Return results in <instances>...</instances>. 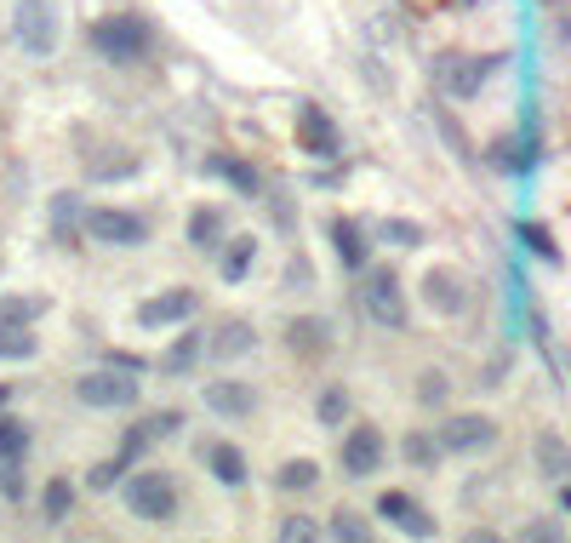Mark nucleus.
Returning a JSON list of instances; mask_svg holds the SVG:
<instances>
[{
  "mask_svg": "<svg viewBox=\"0 0 571 543\" xmlns=\"http://www.w3.org/2000/svg\"><path fill=\"white\" fill-rule=\"evenodd\" d=\"M86 235L104 240V246H143L148 240V224L138 212H120V206H92L86 212Z\"/></svg>",
  "mask_w": 571,
  "mask_h": 543,
  "instance_id": "6e6552de",
  "label": "nucleus"
},
{
  "mask_svg": "<svg viewBox=\"0 0 571 543\" xmlns=\"http://www.w3.org/2000/svg\"><path fill=\"white\" fill-rule=\"evenodd\" d=\"M292 332H297V338H292V343H297V350H309V355H314V350H320V343H326V320H297V327H292Z\"/></svg>",
  "mask_w": 571,
  "mask_h": 543,
  "instance_id": "2f4dec72",
  "label": "nucleus"
},
{
  "mask_svg": "<svg viewBox=\"0 0 571 543\" xmlns=\"http://www.w3.org/2000/svg\"><path fill=\"white\" fill-rule=\"evenodd\" d=\"M120 469H127V458H115V463H97L92 475H86V486H92V492H109V486L120 481Z\"/></svg>",
  "mask_w": 571,
  "mask_h": 543,
  "instance_id": "f704fd0d",
  "label": "nucleus"
},
{
  "mask_svg": "<svg viewBox=\"0 0 571 543\" xmlns=\"http://www.w3.org/2000/svg\"><path fill=\"white\" fill-rule=\"evenodd\" d=\"M40 350L29 327H17V320H0V361H29Z\"/></svg>",
  "mask_w": 571,
  "mask_h": 543,
  "instance_id": "a211bd4d",
  "label": "nucleus"
},
{
  "mask_svg": "<svg viewBox=\"0 0 571 543\" xmlns=\"http://www.w3.org/2000/svg\"><path fill=\"white\" fill-rule=\"evenodd\" d=\"M281 538H286V543H309V538H320V527L304 521V515H286V521H281Z\"/></svg>",
  "mask_w": 571,
  "mask_h": 543,
  "instance_id": "72a5a7b5",
  "label": "nucleus"
},
{
  "mask_svg": "<svg viewBox=\"0 0 571 543\" xmlns=\"http://www.w3.org/2000/svg\"><path fill=\"white\" fill-rule=\"evenodd\" d=\"M12 35L29 58L58 52V0H17L12 7Z\"/></svg>",
  "mask_w": 571,
  "mask_h": 543,
  "instance_id": "f257e3e1",
  "label": "nucleus"
},
{
  "mask_svg": "<svg viewBox=\"0 0 571 543\" xmlns=\"http://www.w3.org/2000/svg\"><path fill=\"white\" fill-rule=\"evenodd\" d=\"M326 532H332V538H343V543H366V538H371V527L360 521L355 509H337L332 521H326Z\"/></svg>",
  "mask_w": 571,
  "mask_h": 543,
  "instance_id": "a878e982",
  "label": "nucleus"
},
{
  "mask_svg": "<svg viewBox=\"0 0 571 543\" xmlns=\"http://www.w3.org/2000/svg\"><path fill=\"white\" fill-rule=\"evenodd\" d=\"M92 46H97V58H109V63H138L148 52V29H143V17L115 12L104 23H92Z\"/></svg>",
  "mask_w": 571,
  "mask_h": 543,
  "instance_id": "f03ea898",
  "label": "nucleus"
},
{
  "mask_svg": "<svg viewBox=\"0 0 571 543\" xmlns=\"http://www.w3.org/2000/svg\"><path fill=\"white\" fill-rule=\"evenodd\" d=\"M440 435V452H486L491 440H498V424H491L486 412H457V417H445V424L435 429Z\"/></svg>",
  "mask_w": 571,
  "mask_h": 543,
  "instance_id": "423d86ee",
  "label": "nucleus"
},
{
  "mask_svg": "<svg viewBox=\"0 0 571 543\" xmlns=\"http://www.w3.org/2000/svg\"><path fill=\"white\" fill-rule=\"evenodd\" d=\"M314 412H320V424H337V417L349 412V394H343V389H326V394H320V406H314Z\"/></svg>",
  "mask_w": 571,
  "mask_h": 543,
  "instance_id": "473e14b6",
  "label": "nucleus"
},
{
  "mask_svg": "<svg viewBox=\"0 0 571 543\" xmlns=\"http://www.w3.org/2000/svg\"><path fill=\"white\" fill-rule=\"evenodd\" d=\"M332 240H337V258L349 269H366V240H360V224L355 217H337L332 224Z\"/></svg>",
  "mask_w": 571,
  "mask_h": 543,
  "instance_id": "f3484780",
  "label": "nucleus"
},
{
  "mask_svg": "<svg viewBox=\"0 0 571 543\" xmlns=\"http://www.w3.org/2000/svg\"><path fill=\"white\" fill-rule=\"evenodd\" d=\"M275 481H281V486H286V492H309V486H314V481H320V469H314V463H309V458H292V463H286V469H281V475H275Z\"/></svg>",
  "mask_w": 571,
  "mask_h": 543,
  "instance_id": "cd10ccee",
  "label": "nucleus"
},
{
  "mask_svg": "<svg viewBox=\"0 0 571 543\" xmlns=\"http://www.w3.org/2000/svg\"><path fill=\"white\" fill-rule=\"evenodd\" d=\"M424 304L435 315H463L468 309V286H463L457 269H429L424 275Z\"/></svg>",
  "mask_w": 571,
  "mask_h": 543,
  "instance_id": "f8f14e48",
  "label": "nucleus"
},
{
  "mask_svg": "<svg viewBox=\"0 0 571 543\" xmlns=\"http://www.w3.org/2000/svg\"><path fill=\"white\" fill-rule=\"evenodd\" d=\"M178 424H183V417H178V412H160V417H155V424H148V435H178Z\"/></svg>",
  "mask_w": 571,
  "mask_h": 543,
  "instance_id": "e433bc0d",
  "label": "nucleus"
},
{
  "mask_svg": "<svg viewBox=\"0 0 571 543\" xmlns=\"http://www.w3.org/2000/svg\"><path fill=\"white\" fill-rule=\"evenodd\" d=\"M360 309L378 320V327L401 332V327H406V292H401V275H394V269H371L366 286H360Z\"/></svg>",
  "mask_w": 571,
  "mask_h": 543,
  "instance_id": "39448f33",
  "label": "nucleus"
},
{
  "mask_svg": "<svg viewBox=\"0 0 571 543\" xmlns=\"http://www.w3.org/2000/svg\"><path fill=\"white\" fill-rule=\"evenodd\" d=\"M371 469H383V435H378V424H355L349 440H343V475L366 481Z\"/></svg>",
  "mask_w": 571,
  "mask_h": 543,
  "instance_id": "1a4fd4ad",
  "label": "nucleus"
},
{
  "mask_svg": "<svg viewBox=\"0 0 571 543\" xmlns=\"http://www.w3.org/2000/svg\"><path fill=\"white\" fill-rule=\"evenodd\" d=\"M514 235H520V240H526V246H532V252H537L543 263H560V246L549 240V229H543V224H520Z\"/></svg>",
  "mask_w": 571,
  "mask_h": 543,
  "instance_id": "c85d7f7f",
  "label": "nucleus"
},
{
  "mask_svg": "<svg viewBox=\"0 0 571 543\" xmlns=\"http://www.w3.org/2000/svg\"><path fill=\"white\" fill-rule=\"evenodd\" d=\"M297 143H304V155H314V161H332L337 155V127H332V115L320 104L297 109Z\"/></svg>",
  "mask_w": 571,
  "mask_h": 543,
  "instance_id": "9d476101",
  "label": "nucleus"
},
{
  "mask_svg": "<svg viewBox=\"0 0 571 543\" xmlns=\"http://www.w3.org/2000/svg\"><path fill=\"white\" fill-rule=\"evenodd\" d=\"M252 258H258V240L252 235H235V246H229V252H223V281H240L246 275V269H252Z\"/></svg>",
  "mask_w": 571,
  "mask_h": 543,
  "instance_id": "5701e85b",
  "label": "nucleus"
},
{
  "mask_svg": "<svg viewBox=\"0 0 571 543\" xmlns=\"http://www.w3.org/2000/svg\"><path fill=\"white\" fill-rule=\"evenodd\" d=\"M532 458H537V469L549 481H571V447H566L555 429H537L532 435Z\"/></svg>",
  "mask_w": 571,
  "mask_h": 543,
  "instance_id": "2eb2a0df",
  "label": "nucleus"
},
{
  "mask_svg": "<svg viewBox=\"0 0 571 543\" xmlns=\"http://www.w3.org/2000/svg\"><path fill=\"white\" fill-rule=\"evenodd\" d=\"M378 235H383L389 246H417V240H424V224H412V217H383Z\"/></svg>",
  "mask_w": 571,
  "mask_h": 543,
  "instance_id": "bb28decb",
  "label": "nucleus"
},
{
  "mask_svg": "<svg viewBox=\"0 0 571 543\" xmlns=\"http://www.w3.org/2000/svg\"><path fill=\"white\" fill-rule=\"evenodd\" d=\"M189 315H194V292L178 286V292H160V298H148V304L138 309V327L160 332V327H178V320H189Z\"/></svg>",
  "mask_w": 571,
  "mask_h": 543,
  "instance_id": "ddd939ff",
  "label": "nucleus"
},
{
  "mask_svg": "<svg viewBox=\"0 0 571 543\" xmlns=\"http://www.w3.org/2000/svg\"><path fill=\"white\" fill-rule=\"evenodd\" d=\"M23 452H29V429H23L17 417L0 412V463H17Z\"/></svg>",
  "mask_w": 571,
  "mask_h": 543,
  "instance_id": "b1692460",
  "label": "nucleus"
},
{
  "mask_svg": "<svg viewBox=\"0 0 571 543\" xmlns=\"http://www.w3.org/2000/svg\"><path fill=\"white\" fill-rule=\"evenodd\" d=\"M7 401H12V389H7V383H0V412H7Z\"/></svg>",
  "mask_w": 571,
  "mask_h": 543,
  "instance_id": "58836bf2",
  "label": "nucleus"
},
{
  "mask_svg": "<svg viewBox=\"0 0 571 543\" xmlns=\"http://www.w3.org/2000/svg\"><path fill=\"white\" fill-rule=\"evenodd\" d=\"M194 361H201V338H194V332H178V343H171V350H166V361H160V373L183 378Z\"/></svg>",
  "mask_w": 571,
  "mask_h": 543,
  "instance_id": "aec40b11",
  "label": "nucleus"
},
{
  "mask_svg": "<svg viewBox=\"0 0 571 543\" xmlns=\"http://www.w3.org/2000/svg\"><path fill=\"white\" fill-rule=\"evenodd\" d=\"M40 309H46V298H7V304H0V320H17V327H29Z\"/></svg>",
  "mask_w": 571,
  "mask_h": 543,
  "instance_id": "7c9ffc66",
  "label": "nucleus"
},
{
  "mask_svg": "<svg viewBox=\"0 0 571 543\" xmlns=\"http://www.w3.org/2000/svg\"><path fill=\"white\" fill-rule=\"evenodd\" d=\"M417 394H424V406H440V401H445V378H440V373H429Z\"/></svg>",
  "mask_w": 571,
  "mask_h": 543,
  "instance_id": "c9c22d12",
  "label": "nucleus"
},
{
  "mask_svg": "<svg viewBox=\"0 0 571 543\" xmlns=\"http://www.w3.org/2000/svg\"><path fill=\"white\" fill-rule=\"evenodd\" d=\"M212 350H217V361H235V355H252L258 338H252V327H246V320H235V327H223V338L212 343Z\"/></svg>",
  "mask_w": 571,
  "mask_h": 543,
  "instance_id": "4be33fe9",
  "label": "nucleus"
},
{
  "mask_svg": "<svg viewBox=\"0 0 571 543\" xmlns=\"http://www.w3.org/2000/svg\"><path fill=\"white\" fill-rule=\"evenodd\" d=\"M378 515H383L389 527H401L406 538H435L429 509L417 504V498H406V492H383V498H378Z\"/></svg>",
  "mask_w": 571,
  "mask_h": 543,
  "instance_id": "9b49d317",
  "label": "nucleus"
},
{
  "mask_svg": "<svg viewBox=\"0 0 571 543\" xmlns=\"http://www.w3.org/2000/svg\"><path fill=\"white\" fill-rule=\"evenodd\" d=\"M74 401H81V406H97V412L132 406V401H138V378H127V366H97V373L74 378Z\"/></svg>",
  "mask_w": 571,
  "mask_h": 543,
  "instance_id": "7ed1b4c3",
  "label": "nucleus"
},
{
  "mask_svg": "<svg viewBox=\"0 0 571 543\" xmlns=\"http://www.w3.org/2000/svg\"><path fill=\"white\" fill-rule=\"evenodd\" d=\"M206 406L217 412V417H252L258 412V389L252 383H206Z\"/></svg>",
  "mask_w": 571,
  "mask_h": 543,
  "instance_id": "4468645a",
  "label": "nucleus"
},
{
  "mask_svg": "<svg viewBox=\"0 0 571 543\" xmlns=\"http://www.w3.org/2000/svg\"><path fill=\"white\" fill-rule=\"evenodd\" d=\"M491 63H498V58L440 52V58H435V81H440V92H445V97H475V92H480V81L491 75Z\"/></svg>",
  "mask_w": 571,
  "mask_h": 543,
  "instance_id": "0eeeda50",
  "label": "nucleus"
},
{
  "mask_svg": "<svg viewBox=\"0 0 571 543\" xmlns=\"http://www.w3.org/2000/svg\"><path fill=\"white\" fill-rule=\"evenodd\" d=\"M212 172H217V178H229L240 194H258V172L252 166H246V161H229V155H212Z\"/></svg>",
  "mask_w": 571,
  "mask_h": 543,
  "instance_id": "393cba45",
  "label": "nucleus"
},
{
  "mask_svg": "<svg viewBox=\"0 0 571 543\" xmlns=\"http://www.w3.org/2000/svg\"><path fill=\"white\" fill-rule=\"evenodd\" d=\"M401 452H406V463H412V469H435V463H440V435L412 429V435L401 440Z\"/></svg>",
  "mask_w": 571,
  "mask_h": 543,
  "instance_id": "412c9836",
  "label": "nucleus"
},
{
  "mask_svg": "<svg viewBox=\"0 0 571 543\" xmlns=\"http://www.w3.org/2000/svg\"><path fill=\"white\" fill-rule=\"evenodd\" d=\"M69 504H74V486L69 481H46V521H69Z\"/></svg>",
  "mask_w": 571,
  "mask_h": 543,
  "instance_id": "c756f323",
  "label": "nucleus"
},
{
  "mask_svg": "<svg viewBox=\"0 0 571 543\" xmlns=\"http://www.w3.org/2000/svg\"><path fill=\"white\" fill-rule=\"evenodd\" d=\"M127 509L138 521H171V515H178V486H171V475H160V469H143V475L127 481Z\"/></svg>",
  "mask_w": 571,
  "mask_h": 543,
  "instance_id": "20e7f679",
  "label": "nucleus"
},
{
  "mask_svg": "<svg viewBox=\"0 0 571 543\" xmlns=\"http://www.w3.org/2000/svg\"><path fill=\"white\" fill-rule=\"evenodd\" d=\"M560 504H566V515H571V481H560Z\"/></svg>",
  "mask_w": 571,
  "mask_h": 543,
  "instance_id": "4c0bfd02",
  "label": "nucleus"
},
{
  "mask_svg": "<svg viewBox=\"0 0 571 543\" xmlns=\"http://www.w3.org/2000/svg\"><path fill=\"white\" fill-rule=\"evenodd\" d=\"M223 235V212L217 206H201V212H189V246H201V252H212Z\"/></svg>",
  "mask_w": 571,
  "mask_h": 543,
  "instance_id": "6ab92c4d",
  "label": "nucleus"
},
{
  "mask_svg": "<svg viewBox=\"0 0 571 543\" xmlns=\"http://www.w3.org/2000/svg\"><path fill=\"white\" fill-rule=\"evenodd\" d=\"M206 469H212V481H223V486H240V481H246V458L229 447V440L206 447Z\"/></svg>",
  "mask_w": 571,
  "mask_h": 543,
  "instance_id": "dca6fc26",
  "label": "nucleus"
}]
</instances>
